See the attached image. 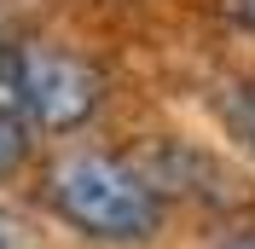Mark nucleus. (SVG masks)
<instances>
[{
	"label": "nucleus",
	"instance_id": "nucleus-5",
	"mask_svg": "<svg viewBox=\"0 0 255 249\" xmlns=\"http://www.w3.org/2000/svg\"><path fill=\"white\" fill-rule=\"evenodd\" d=\"M0 249H35V232L12 215V209H0Z\"/></svg>",
	"mask_w": 255,
	"mask_h": 249
},
{
	"label": "nucleus",
	"instance_id": "nucleus-7",
	"mask_svg": "<svg viewBox=\"0 0 255 249\" xmlns=\"http://www.w3.org/2000/svg\"><path fill=\"white\" fill-rule=\"evenodd\" d=\"M221 249H255V232H238V238H226Z\"/></svg>",
	"mask_w": 255,
	"mask_h": 249
},
{
	"label": "nucleus",
	"instance_id": "nucleus-4",
	"mask_svg": "<svg viewBox=\"0 0 255 249\" xmlns=\"http://www.w3.org/2000/svg\"><path fill=\"white\" fill-rule=\"evenodd\" d=\"M226 116H232V133H238V139H244V145L255 151V81H244L238 93H232Z\"/></svg>",
	"mask_w": 255,
	"mask_h": 249
},
{
	"label": "nucleus",
	"instance_id": "nucleus-1",
	"mask_svg": "<svg viewBox=\"0 0 255 249\" xmlns=\"http://www.w3.org/2000/svg\"><path fill=\"white\" fill-rule=\"evenodd\" d=\"M47 209L81 232L87 244H111V249H145L157 244L168 226V197L157 191V180L111 151H70L47 168L41 186Z\"/></svg>",
	"mask_w": 255,
	"mask_h": 249
},
{
	"label": "nucleus",
	"instance_id": "nucleus-2",
	"mask_svg": "<svg viewBox=\"0 0 255 249\" xmlns=\"http://www.w3.org/2000/svg\"><path fill=\"white\" fill-rule=\"evenodd\" d=\"M0 105L29 133H76L111 105V76L64 41H0Z\"/></svg>",
	"mask_w": 255,
	"mask_h": 249
},
{
	"label": "nucleus",
	"instance_id": "nucleus-3",
	"mask_svg": "<svg viewBox=\"0 0 255 249\" xmlns=\"http://www.w3.org/2000/svg\"><path fill=\"white\" fill-rule=\"evenodd\" d=\"M29 145H35V133L17 122L6 105H0V180H12V174L29 162Z\"/></svg>",
	"mask_w": 255,
	"mask_h": 249
},
{
	"label": "nucleus",
	"instance_id": "nucleus-6",
	"mask_svg": "<svg viewBox=\"0 0 255 249\" xmlns=\"http://www.w3.org/2000/svg\"><path fill=\"white\" fill-rule=\"evenodd\" d=\"M226 12H232V23H244L255 35V0H226Z\"/></svg>",
	"mask_w": 255,
	"mask_h": 249
}]
</instances>
